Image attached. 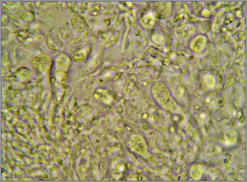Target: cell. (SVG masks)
Instances as JSON below:
<instances>
[{
	"label": "cell",
	"mask_w": 247,
	"mask_h": 182,
	"mask_svg": "<svg viewBox=\"0 0 247 182\" xmlns=\"http://www.w3.org/2000/svg\"><path fill=\"white\" fill-rule=\"evenodd\" d=\"M52 59L47 54L41 53L32 59L31 65L33 68L40 72L48 71L51 67Z\"/></svg>",
	"instance_id": "obj_1"
},
{
	"label": "cell",
	"mask_w": 247,
	"mask_h": 182,
	"mask_svg": "<svg viewBox=\"0 0 247 182\" xmlns=\"http://www.w3.org/2000/svg\"><path fill=\"white\" fill-rule=\"evenodd\" d=\"M31 50L28 46L24 45H18L14 49L13 55L16 60H24L30 55Z\"/></svg>",
	"instance_id": "obj_2"
},
{
	"label": "cell",
	"mask_w": 247,
	"mask_h": 182,
	"mask_svg": "<svg viewBox=\"0 0 247 182\" xmlns=\"http://www.w3.org/2000/svg\"><path fill=\"white\" fill-rule=\"evenodd\" d=\"M30 71L28 69L22 68H19L16 71V75L19 76H22L23 77H28L31 74Z\"/></svg>",
	"instance_id": "obj_3"
},
{
	"label": "cell",
	"mask_w": 247,
	"mask_h": 182,
	"mask_svg": "<svg viewBox=\"0 0 247 182\" xmlns=\"http://www.w3.org/2000/svg\"><path fill=\"white\" fill-rule=\"evenodd\" d=\"M28 33L25 31H20L16 34L17 38L19 41H23L27 38Z\"/></svg>",
	"instance_id": "obj_4"
},
{
	"label": "cell",
	"mask_w": 247,
	"mask_h": 182,
	"mask_svg": "<svg viewBox=\"0 0 247 182\" xmlns=\"http://www.w3.org/2000/svg\"><path fill=\"white\" fill-rule=\"evenodd\" d=\"M19 16L24 20H28L33 18V15L30 12H23L21 13Z\"/></svg>",
	"instance_id": "obj_5"
}]
</instances>
